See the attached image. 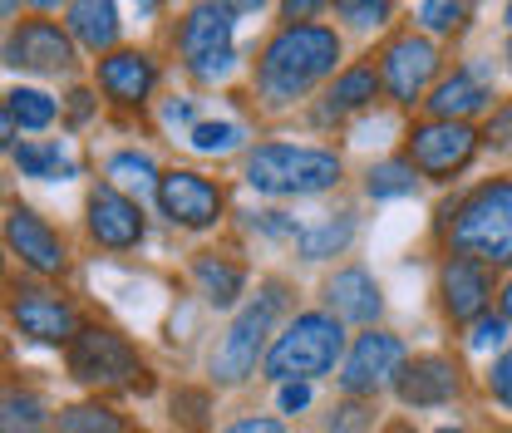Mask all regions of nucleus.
Segmentation results:
<instances>
[{"instance_id": "nucleus-19", "label": "nucleus", "mask_w": 512, "mask_h": 433, "mask_svg": "<svg viewBox=\"0 0 512 433\" xmlns=\"http://www.w3.org/2000/svg\"><path fill=\"white\" fill-rule=\"evenodd\" d=\"M188 281L192 291L207 301L212 310H237L247 301V286H252V271L237 251L222 247H202L188 256Z\"/></svg>"}, {"instance_id": "nucleus-2", "label": "nucleus", "mask_w": 512, "mask_h": 433, "mask_svg": "<svg viewBox=\"0 0 512 433\" xmlns=\"http://www.w3.org/2000/svg\"><path fill=\"white\" fill-rule=\"evenodd\" d=\"M291 315V286L281 276H266L256 286V296H247L242 306L232 310L227 330L217 335L212 355H207V379L212 389H242L247 379L261 374V360L276 340V330Z\"/></svg>"}, {"instance_id": "nucleus-31", "label": "nucleus", "mask_w": 512, "mask_h": 433, "mask_svg": "<svg viewBox=\"0 0 512 433\" xmlns=\"http://www.w3.org/2000/svg\"><path fill=\"white\" fill-rule=\"evenodd\" d=\"M188 148L197 158H227V153H247V133L232 119H202L188 133Z\"/></svg>"}, {"instance_id": "nucleus-12", "label": "nucleus", "mask_w": 512, "mask_h": 433, "mask_svg": "<svg viewBox=\"0 0 512 433\" xmlns=\"http://www.w3.org/2000/svg\"><path fill=\"white\" fill-rule=\"evenodd\" d=\"M153 207L178 232H212L227 217V187L207 173H197V168H163Z\"/></svg>"}, {"instance_id": "nucleus-27", "label": "nucleus", "mask_w": 512, "mask_h": 433, "mask_svg": "<svg viewBox=\"0 0 512 433\" xmlns=\"http://www.w3.org/2000/svg\"><path fill=\"white\" fill-rule=\"evenodd\" d=\"M55 433H133V424L119 404L89 394V399H74V404L55 409Z\"/></svg>"}, {"instance_id": "nucleus-14", "label": "nucleus", "mask_w": 512, "mask_h": 433, "mask_svg": "<svg viewBox=\"0 0 512 433\" xmlns=\"http://www.w3.org/2000/svg\"><path fill=\"white\" fill-rule=\"evenodd\" d=\"M498 286H503V276L493 266L468 261V256H439L434 296H439V310L453 330H468L478 315L498 310Z\"/></svg>"}, {"instance_id": "nucleus-45", "label": "nucleus", "mask_w": 512, "mask_h": 433, "mask_svg": "<svg viewBox=\"0 0 512 433\" xmlns=\"http://www.w3.org/2000/svg\"><path fill=\"white\" fill-rule=\"evenodd\" d=\"M15 143H20V124L10 119V109L0 99V153H15Z\"/></svg>"}, {"instance_id": "nucleus-6", "label": "nucleus", "mask_w": 512, "mask_h": 433, "mask_svg": "<svg viewBox=\"0 0 512 433\" xmlns=\"http://www.w3.org/2000/svg\"><path fill=\"white\" fill-rule=\"evenodd\" d=\"M350 350V330L320 306H306V310H291L286 325L276 330L266 360H261V379L266 384H291V379H325V374L340 370Z\"/></svg>"}, {"instance_id": "nucleus-13", "label": "nucleus", "mask_w": 512, "mask_h": 433, "mask_svg": "<svg viewBox=\"0 0 512 433\" xmlns=\"http://www.w3.org/2000/svg\"><path fill=\"white\" fill-rule=\"evenodd\" d=\"M84 237L109 256H128L148 242V212L138 197H128L124 187L99 183L84 192Z\"/></svg>"}, {"instance_id": "nucleus-53", "label": "nucleus", "mask_w": 512, "mask_h": 433, "mask_svg": "<svg viewBox=\"0 0 512 433\" xmlns=\"http://www.w3.org/2000/svg\"><path fill=\"white\" fill-rule=\"evenodd\" d=\"M439 433H463V429H439Z\"/></svg>"}, {"instance_id": "nucleus-49", "label": "nucleus", "mask_w": 512, "mask_h": 433, "mask_svg": "<svg viewBox=\"0 0 512 433\" xmlns=\"http://www.w3.org/2000/svg\"><path fill=\"white\" fill-rule=\"evenodd\" d=\"M15 10H20V0H0V20H10Z\"/></svg>"}, {"instance_id": "nucleus-36", "label": "nucleus", "mask_w": 512, "mask_h": 433, "mask_svg": "<svg viewBox=\"0 0 512 433\" xmlns=\"http://www.w3.org/2000/svg\"><path fill=\"white\" fill-rule=\"evenodd\" d=\"M60 124L64 128H89L94 124V114H99V89H84V84H74L69 94L60 99Z\"/></svg>"}, {"instance_id": "nucleus-30", "label": "nucleus", "mask_w": 512, "mask_h": 433, "mask_svg": "<svg viewBox=\"0 0 512 433\" xmlns=\"http://www.w3.org/2000/svg\"><path fill=\"white\" fill-rule=\"evenodd\" d=\"M0 99H5L10 119L20 124V133H50V128H55V119L64 114L55 94L30 89V84H20V89H10V94H0Z\"/></svg>"}, {"instance_id": "nucleus-52", "label": "nucleus", "mask_w": 512, "mask_h": 433, "mask_svg": "<svg viewBox=\"0 0 512 433\" xmlns=\"http://www.w3.org/2000/svg\"><path fill=\"white\" fill-rule=\"evenodd\" d=\"M508 25H512V0H508Z\"/></svg>"}, {"instance_id": "nucleus-39", "label": "nucleus", "mask_w": 512, "mask_h": 433, "mask_svg": "<svg viewBox=\"0 0 512 433\" xmlns=\"http://www.w3.org/2000/svg\"><path fill=\"white\" fill-rule=\"evenodd\" d=\"M458 20H463V0H419V25L424 30L448 35V30H458Z\"/></svg>"}, {"instance_id": "nucleus-18", "label": "nucleus", "mask_w": 512, "mask_h": 433, "mask_svg": "<svg viewBox=\"0 0 512 433\" xmlns=\"http://www.w3.org/2000/svg\"><path fill=\"white\" fill-rule=\"evenodd\" d=\"M463 394V370L458 360L444 350H424V355H409L404 370L394 379V399L404 409H444Z\"/></svg>"}, {"instance_id": "nucleus-16", "label": "nucleus", "mask_w": 512, "mask_h": 433, "mask_svg": "<svg viewBox=\"0 0 512 433\" xmlns=\"http://www.w3.org/2000/svg\"><path fill=\"white\" fill-rule=\"evenodd\" d=\"M434 74H439V50H434V40H424V35H399V40H389V45H384L380 84H384V94H389L399 109L424 104V99H429Z\"/></svg>"}, {"instance_id": "nucleus-9", "label": "nucleus", "mask_w": 512, "mask_h": 433, "mask_svg": "<svg viewBox=\"0 0 512 433\" xmlns=\"http://www.w3.org/2000/svg\"><path fill=\"white\" fill-rule=\"evenodd\" d=\"M483 153V128L453 124V119H419L404 133V158L414 163V173L424 183H453L473 168V158Z\"/></svg>"}, {"instance_id": "nucleus-34", "label": "nucleus", "mask_w": 512, "mask_h": 433, "mask_svg": "<svg viewBox=\"0 0 512 433\" xmlns=\"http://www.w3.org/2000/svg\"><path fill=\"white\" fill-rule=\"evenodd\" d=\"M483 389H488V399L512 414V345L508 350H498L493 360H488V370H483Z\"/></svg>"}, {"instance_id": "nucleus-51", "label": "nucleus", "mask_w": 512, "mask_h": 433, "mask_svg": "<svg viewBox=\"0 0 512 433\" xmlns=\"http://www.w3.org/2000/svg\"><path fill=\"white\" fill-rule=\"evenodd\" d=\"M0 197H5V173H0Z\"/></svg>"}, {"instance_id": "nucleus-46", "label": "nucleus", "mask_w": 512, "mask_h": 433, "mask_svg": "<svg viewBox=\"0 0 512 433\" xmlns=\"http://www.w3.org/2000/svg\"><path fill=\"white\" fill-rule=\"evenodd\" d=\"M498 315L512 325V271L503 276V286H498Z\"/></svg>"}, {"instance_id": "nucleus-8", "label": "nucleus", "mask_w": 512, "mask_h": 433, "mask_svg": "<svg viewBox=\"0 0 512 433\" xmlns=\"http://www.w3.org/2000/svg\"><path fill=\"white\" fill-rule=\"evenodd\" d=\"M0 237H5L10 261H15L25 276H35V281H64L69 266H74L69 237H64L45 212H35L30 202H5Z\"/></svg>"}, {"instance_id": "nucleus-1", "label": "nucleus", "mask_w": 512, "mask_h": 433, "mask_svg": "<svg viewBox=\"0 0 512 433\" xmlns=\"http://www.w3.org/2000/svg\"><path fill=\"white\" fill-rule=\"evenodd\" d=\"M434 242L444 256H468L493 266L498 276L512 271V173H493L473 187H458L434 212Z\"/></svg>"}, {"instance_id": "nucleus-17", "label": "nucleus", "mask_w": 512, "mask_h": 433, "mask_svg": "<svg viewBox=\"0 0 512 433\" xmlns=\"http://www.w3.org/2000/svg\"><path fill=\"white\" fill-rule=\"evenodd\" d=\"M320 310H330L345 330H370V325H380L384 291H380V281H375V271L360 266V261L335 266V271L320 281Z\"/></svg>"}, {"instance_id": "nucleus-3", "label": "nucleus", "mask_w": 512, "mask_h": 433, "mask_svg": "<svg viewBox=\"0 0 512 433\" xmlns=\"http://www.w3.org/2000/svg\"><path fill=\"white\" fill-rule=\"evenodd\" d=\"M340 64V35L325 25H281L256 55V94L271 109L301 104Z\"/></svg>"}, {"instance_id": "nucleus-10", "label": "nucleus", "mask_w": 512, "mask_h": 433, "mask_svg": "<svg viewBox=\"0 0 512 433\" xmlns=\"http://www.w3.org/2000/svg\"><path fill=\"white\" fill-rule=\"evenodd\" d=\"M409 360V345L384 330V325H370L360 335H350V350L335 370V389L340 399H380L384 389H394V379Z\"/></svg>"}, {"instance_id": "nucleus-44", "label": "nucleus", "mask_w": 512, "mask_h": 433, "mask_svg": "<svg viewBox=\"0 0 512 433\" xmlns=\"http://www.w3.org/2000/svg\"><path fill=\"white\" fill-rule=\"evenodd\" d=\"M316 10H325V0H281V20L286 25H311Z\"/></svg>"}, {"instance_id": "nucleus-41", "label": "nucleus", "mask_w": 512, "mask_h": 433, "mask_svg": "<svg viewBox=\"0 0 512 433\" xmlns=\"http://www.w3.org/2000/svg\"><path fill=\"white\" fill-rule=\"evenodd\" d=\"M483 148H493V153H512V99L493 104V114L483 119Z\"/></svg>"}, {"instance_id": "nucleus-5", "label": "nucleus", "mask_w": 512, "mask_h": 433, "mask_svg": "<svg viewBox=\"0 0 512 433\" xmlns=\"http://www.w3.org/2000/svg\"><path fill=\"white\" fill-rule=\"evenodd\" d=\"M64 370L79 389L109 399V394H153V370L138 355V345L124 330L104 325V320H84L79 335L64 345Z\"/></svg>"}, {"instance_id": "nucleus-43", "label": "nucleus", "mask_w": 512, "mask_h": 433, "mask_svg": "<svg viewBox=\"0 0 512 433\" xmlns=\"http://www.w3.org/2000/svg\"><path fill=\"white\" fill-rule=\"evenodd\" d=\"M163 124L168 128H197L202 124V119H197V99H168V104H163Z\"/></svg>"}, {"instance_id": "nucleus-38", "label": "nucleus", "mask_w": 512, "mask_h": 433, "mask_svg": "<svg viewBox=\"0 0 512 433\" xmlns=\"http://www.w3.org/2000/svg\"><path fill=\"white\" fill-rule=\"evenodd\" d=\"M247 227H252V232H261V237H271V242H296L306 222H296L291 212L266 207V212H252V217H247Z\"/></svg>"}, {"instance_id": "nucleus-54", "label": "nucleus", "mask_w": 512, "mask_h": 433, "mask_svg": "<svg viewBox=\"0 0 512 433\" xmlns=\"http://www.w3.org/2000/svg\"><path fill=\"white\" fill-rule=\"evenodd\" d=\"M508 64H512V45H508Z\"/></svg>"}, {"instance_id": "nucleus-37", "label": "nucleus", "mask_w": 512, "mask_h": 433, "mask_svg": "<svg viewBox=\"0 0 512 433\" xmlns=\"http://www.w3.org/2000/svg\"><path fill=\"white\" fill-rule=\"evenodd\" d=\"M389 5L394 0H335L340 20L355 25V30H380L384 20H389Z\"/></svg>"}, {"instance_id": "nucleus-48", "label": "nucleus", "mask_w": 512, "mask_h": 433, "mask_svg": "<svg viewBox=\"0 0 512 433\" xmlns=\"http://www.w3.org/2000/svg\"><path fill=\"white\" fill-rule=\"evenodd\" d=\"M217 5H227V10H261L266 0H217Z\"/></svg>"}, {"instance_id": "nucleus-32", "label": "nucleus", "mask_w": 512, "mask_h": 433, "mask_svg": "<svg viewBox=\"0 0 512 433\" xmlns=\"http://www.w3.org/2000/svg\"><path fill=\"white\" fill-rule=\"evenodd\" d=\"M463 345H468V355H498V350H508L512 345V325L498 315V310H488V315H478L468 330H463Z\"/></svg>"}, {"instance_id": "nucleus-47", "label": "nucleus", "mask_w": 512, "mask_h": 433, "mask_svg": "<svg viewBox=\"0 0 512 433\" xmlns=\"http://www.w3.org/2000/svg\"><path fill=\"white\" fill-rule=\"evenodd\" d=\"M5 281H10V251H5V237H0V291H5Z\"/></svg>"}, {"instance_id": "nucleus-28", "label": "nucleus", "mask_w": 512, "mask_h": 433, "mask_svg": "<svg viewBox=\"0 0 512 433\" xmlns=\"http://www.w3.org/2000/svg\"><path fill=\"white\" fill-rule=\"evenodd\" d=\"M158 178H163V168H158V158L148 148H119V153L104 158V183L124 187L128 197H138V202L158 192Z\"/></svg>"}, {"instance_id": "nucleus-35", "label": "nucleus", "mask_w": 512, "mask_h": 433, "mask_svg": "<svg viewBox=\"0 0 512 433\" xmlns=\"http://www.w3.org/2000/svg\"><path fill=\"white\" fill-rule=\"evenodd\" d=\"M207 414H212V394H207V389H178V394H173V424L183 419L188 433L207 429Z\"/></svg>"}, {"instance_id": "nucleus-24", "label": "nucleus", "mask_w": 512, "mask_h": 433, "mask_svg": "<svg viewBox=\"0 0 512 433\" xmlns=\"http://www.w3.org/2000/svg\"><path fill=\"white\" fill-rule=\"evenodd\" d=\"M0 433H55V404L25 379H0Z\"/></svg>"}, {"instance_id": "nucleus-21", "label": "nucleus", "mask_w": 512, "mask_h": 433, "mask_svg": "<svg viewBox=\"0 0 512 433\" xmlns=\"http://www.w3.org/2000/svg\"><path fill=\"white\" fill-rule=\"evenodd\" d=\"M380 94H384L380 69H375V64H350V69H340V74H335V84L325 89V99H320V109H316V124L320 128L345 124V119L365 114Z\"/></svg>"}, {"instance_id": "nucleus-22", "label": "nucleus", "mask_w": 512, "mask_h": 433, "mask_svg": "<svg viewBox=\"0 0 512 433\" xmlns=\"http://www.w3.org/2000/svg\"><path fill=\"white\" fill-rule=\"evenodd\" d=\"M488 104H493V89H488L473 69H453V74H444V79L429 89V99H424V119L473 124Z\"/></svg>"}, {"instance_id": "nucleus-50", "label": "nucleus", "mask_w": 512, "mask_h": 433, "mask_svg": "<svg viewBox=\"0 0 512 433\" xmlns=\"http://www.w3.org/2000/svg\"><path fill=\"white\" fill-rule=\"evenodd\" d=\"M30 5H40V10H55V5H64V0H30Z\"/></svg>"}, {"instance_id": "nucleus-20", "label": "nucleus", "mask_w": 512, "mask_h": 433, "mask_svg": "<svg viewBox=\"0 0 512 433\" xmlns=\"http://www.w3.org/2000/svg\"><path fill=\"white\" fill-rule=\"evenodd\" d=\"M153 84H158V64H153V55H143V50H114V55L94 60V89H99L114 109L148 104Z\"/></svg>"}, {"instance_id": "nucleus-4", "label": "nucleus", "mask_w": 512, "mask_h": 433, "mask_svg": "<svg viewBox=\"0 0 512 433\" xmlns=\"http://www.w3.org/2000/svg\"><path fill=\"white\" fill-rule=\"evenodd\" d=\"M242 183L256 197L271 202H296V197H325L345 183V158L320 143H286L266 138L242 153Z\"/></svg>"}, {"instance_id": "nucleus-15", "label": "nucleus", "mask_w": 512, "mask_h": 433, "mask_svg": "<svg viewBox=\"0 0 512 433\" xmlns=\"http://www.w3.org/2000/svg\"><path fill=\"white\" fill-rule=\"evenodd\" d=\"M0 60L20 74H40V79H60V74H74L79 64V45L74 35L55 25V20H20L10 25V35L0 40Z\"/></svg>"}, {"instance_id": "nucleus-11", "label": "nucleus", "mask_w": 512, "mask_h": 433, "mask_svg": "<svg viewBox=\"0 0 512 433\" xmlns=\"http://www.w3.org/2000/svg\"><path fill=\"white\" fill-rule=\"evenodd\" d=\"M232 30H237V10L217 5V0H202L192 5L178 25V55H183V69H188L197 84H217L232 74Z\"/></svg>"}, {"instance_id": "nucleus-25", "label": "nucleus", "mask_w": 512, "mask_h": 433, "mask_svg": "<svg viewBox=\"0 0 512 433\" xmlns=\"http://www.w3.org/2000/svg\"><path fill=\"white\" fill-rule=\"evenodd\" d=\"M355 232H360V217L350 207H340V212H325L316 222H306L291 247H296L301 261H335V256H345L355 247Z\"/></svg>"}, {"instance_id": "nucleus-33", "label": "nucleus", "mask_w": 512, "mask_h": 433, "mask_svg": "<svg viewBox=\"0 0 512 433\" xmlns=\"http://www.w3.org/2000/svg\"><path fill=\"white\" fill-rule=\"evenodd\" d=\"M370 429H375V399H345L325 419V433H370Z\"/></svg>"}, {"instance_id": "nucleus-23", "label": "nucleus", "mask_w": 512, "mask_h": 433, "mask_svg": "<svg viewBox=\"0 0 512 433\" xmlns=\"http://www.w3.org/2000/svg\"><path fill=\"white\" fill-rule=\"evenodd\" d=\"M64 30L74 35V45H84L89 55H114L119 50V30H124V20H119V5L114 0H69V20H64Z\"/></svg>"}, {"instance_id": "nucleus-26", "label": "nucleus", "mask_w": 512, "mask_h": 433, "mask_svg": "<svg viewBox=\"0 0 512 433\" xmlns=\"http://www.w3.org/2000/svg\"><path fill=\"white\" fill-rule=\"evenodd\" d=\"M15 173L30 178V183H60V178H74V158L64 153L60 138H20L15 153H10Z\"/></svg>"}, {"instance_id": "nucleus-40", "label": "nucleus", "mask_w": 512, "mask_h": 433, "mask_svg": "<svg viewBox=\"0 0 512 433\" xmlns=\"http://www.w3.org/2000/svg\"><path fill=\"white\" fill-rule=\"evenodd\" d=\"M311 404H316V389H311V379L276 384V414H281V419H301Z\"/></svg>"}, {"instance_id": "nucleus-29", "label": "nucleus", "mask_w": 512, "mask_h": 433, "mask_svg": "<svg viewBox=\"0 0 512 433\" xmlns=\"http://www.w3.org/2000/svg\"><path fill=\"white\" fill-rule=\"evenodd\" d=\"M419 183H424V178L414 173V163H409L404 153L380 158V163L365 168V197H370V202H399V197H414Z\"/></svg>"}, {"instance_id": "nucleus-42", "label": "nucleus", "mask_w": 512, "mask_h": 433, "mask_svg": "<svg viewBox=\"0 0 512 433\" xmlns=\"http://www.w3.org/2000/svg\"><path fill=\"white\" fill-rule=\"evenodd\" d=\"M217 433H291L286 429V419H281V414H237V419H232V424H222V429Z\"/></svg>"}, {"instance_id": "nucleus-7", "label": "nucleus", "mask_w": 512, "mask_h": 433, "mask_svg": "<svg viewBox=\"0 0 512 433\" xmlns=\"http://www.w3.org/2000/svg\"><path fill=\"white\" fill-rule=\"evenodd\" d=\"M0 310H5L15 335H25L30 345H50V350H64L79 335V325H84L74 296L64 291L60 281H35V276L5 281Z\"/></svg>"}]
</instances>
